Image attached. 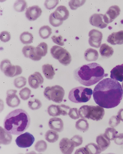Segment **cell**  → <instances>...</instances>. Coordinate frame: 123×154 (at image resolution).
<instances>
[{"instance_id": "obj_1", "label": "cell", "mask_w": 123, "mask_h": 154, "mask_svg": "<svg viewBox=\"0 0 123 154\" xmlns=\"http://www.w3.org/2000/svg\"><path fill=\"white\" fill-rule=\"evenodd\" d=\"M93 97L96 103L106 109L118 106L123 96V91L120 84L112 79H105L95 87Z\"/></svg>"}, {"instance_id": "obj_2", "label": "cell", "mask_w": 123, "mask_h": 154, "mask_svg": "<svg viewBox=\"0 0 123 154\" xmlns=\"http://www.w3.org/2000/svg\"><path fill=\"white\" fill-rule=\"evenodd\" d=\"M108 75V74L105 73L102 67L95 63L81 66L74 72L75 79L80 84L87 86L96 84Z\"/></svg>"}, {"instance_id": "obj_3", "label": "cell", "mask_w": 123, "mask_h": 154, "mask_svg": "<svg viewBox=\"0 0 123 154\" xmlns=\"http://www.w3.org/2000/svg\"><path fill=\"white\" fill-rule=\"evenodd\" d=\"M31 119L27 112L18 109L9 113L4 122V129L10 134L19 135L22 134L30 125Z\"/></svg>"}, {"instance_id": "obj_4", "label": "cell", "mask_w": 123, "mask_h": 154, "mask_svg": "<svg viewBox=\"0 0 123 154\" xmlns=\"http://www.w3.org/2000/svg\"><path fill=\"white\" fill-rule=\"evenodd\" d=\"M92 93L91 88L78 87L71 90L68 98L70 101L76 103H86L90 100Z\"/></svg>"}, {"instance_id": "obj_5", "label": "cell", "mask_w": 123, "mask_h": 154, "mask_svg": "<svg viewBox=\"0 0 123 154\" xmlns=\"http://www.w3.org/2000/svg\"><path fill=\"white\" fill-rule=\"evenodd\" d=\"M65 94L64 88L58 85L47 87L44 92V96L47 99L58 103L62 102Z\"/></svg>"}, {"instance_id": "obj_6", "label": "cell", "mask_w": 123, "mask_h": 154, "mask_svg": "<svg viewBox=\"0 0 123 154\" xmlns=\"http://www.w3.org/2000/svg\"><path fill=\"white\" fill-rule=\"evenodd\" d=\"M51 53L54 58L64 66L69 65L72 60L71 57L68 51L59 46H53L51 49Z\"/></svg>"}, {"instance_id": "obj_7", "label": "cell", "mask_w": 123, "mask_h": 154, "mask_svg": "<svg viewBox=\"0 0 123 154\" xmlns=\"http://www.w3.org/2000/svg\"><path fill=\"white\" fill-rule=\"evenodd\" d=\"M1 69L6 76L11 78L19 75L22 72V68L20 66L12 65L10 61L8 59H5L2 61Z\"/></svg>"}, {"instance_id": "obj_8", "label": "cell", "mask_w": 123, "mask_h": 154, "mask_svg": "<svg viewBox=\"0 0 123 154\" xmlns=\"http://www.w3.org/2000/svg\"><path fill=\"white\" fill-rule=\"evenodd\" d=\"M87 119L98 121L103 119L105 114V110L99 106L87 105Z\"/></svg>"}, {"instance_id": "obj_9", "label": "cell", "mask_w": 123, "mask_h": 154, "mask_svg": "<svg viewBox=\"0 0 123 154\" xmlns=\"http://www.w3.org/2000/svg\"><path fill=\"white\" fill-rule=\"evenodd\" d=\"M35 140L33 136L28 132H26L19 136L16 140V145L21 148L31 147Z\"/></svg>"}, {"instance_id": "obj_10", "label": "cell", "mask_w": 123, "mask_h": 154, "mask_svg": "<svg viewBox=\"0 0 123 154\" xmlns=\"http://www.w3.org/2000/svg\"><path fill=\"white\" fill-rule=\"evenodd\" d=\"M89 43L92 47L99 48L101 45L103 34L101 32L95 29L91 30L89 33Z\"/></svg>"}, {"instance_id": "obj_11", "label": "cell", "mask_w": 123, "mask_h": 154, "mask_svg": "<svg viewBox=\"0 0 123 154\" xmlns=\"http://www.w3.org/2000/svg\"><path fill=\"white\" fill-rule=\"evenodd\" d=\"M16 90L10 89L7 91L6 98V103L10 107H18L20 104V100L16 94Z\"/></svg>"}, {"instance_id": "obj_12", "label": "cell", "mask_w": 123, "mask_h": 154, "mask_svg": "<svg viewBox=\"0 0 123 154\" xmlns=\"http://www.w3.org/2000/svg\"><path fill=\"white\" fill-rule=\"evenodd\" d=\"M121 10L117 5L110 7L104 17L105 22L108 24L112 22L120 14Z\"/></svg>"}, {"instance_id": "obj_13", "label": "cell", "mask_w": 123, "mask_h": 154, "mask_svg": "<svg viewBox=\"0 0 123 154\" xmlns=\"http://www.w3.org/2000/svg\"><path fill=\"white\" fill-rule=\"evenodd\" d=\"M59 147L63 154H70L72 153L75 147L70 139L64 137L61 140Z\"/></svg>"}, {"instance_id": "obj_14", "label": "cell", "mask_w": 123, "mask_h": 154, "mask_svg": "<svg viewBox=\"0 0 123 154\" xmlns=\"http://www.w3.org/2000/svg\"><path fill=\"white\" fill-rule=\"evenodd\" d=\"M104 15L101 14H94L91 16L89 22L93 26L101 29L106 28L108 24L106 23L104 20Z\"/></svg>"}, {"instance_id": "obj_15", "label": "cell", "mask_w": 123, "mask_h": 154, "mask_svg": "<svg viewBox=\"0 0 123 154\" xmlns=\"http://www.w3.org/2000/svg\"><path fill=\"white\" fill-rule=\"evenodd\" d=\"M28 81L31 87L33 89H36L44 83V79L40 72H35L30 75Z\"/></svg>"}, {"instance_id": "obj_16", "label": "cell", "mask_w": 123, "mask_h": 154, "mask_svg": "<svg viewBox=\"0 0 123 154\" xmlns=\"http://www.w3.org/2000/svg\"><path fill=\"white\" fill-rule=\"evenodd\" d=\"M41 9L38 5L29 7L27 9L26 15L27 18L30 21L36 20L41 15L42 13Z\"/></svg>"}, {"instance_id": "obj_17", "label": "cell", "mask_w": 123, "mask_h": 154, "mask_svg": "<svg viewBox=\"0 0 123 154\" xmlns=\"http://www.w3.org/2000/svg\"><path fill=\"white\" fill-rule=\"evenodd\" d=\"M22 52L25 57L29 58L33 60L39 61L42 58L37 54L35 47L32 46L27 45L25 46L22 48Z\"/></svg>"}, {"instance_id": "obj_18", "label": "cell", "mask_w": 123, "mask_h": 154, "mask_svg": "<svg viewBox=\"0 0 123 154\" xmlns=\"http://www.w3.org/2000/svg\"><path fill=\"white\" fill-rule=\"evenodd\" d=\"M52 13L56 18L62 21L67 19L69 16V11L65 6L63 5L58 7Z\"/></svg>"}, {"instance_id": "obj_19", "label": "cell", "mask_w": 123, "mask_h": 154, "mask_svg": "<svg viewBox=\"0 0 123 154\" xmlns=\"http://www.w3.org/2000/svg\"><path fill=\"white\" fill-rule=\"evenodd\" d=\"M107 42L112 45L123 44V30L113 32L108 37Z\"/></svg>"}, {"instance_id": "obj_20", "label": "cell", "mask_w": 123, "mask_h": 154, "mask_svg": "<svg viewBox=\"0 0 123 154\" xmlns=\"http://www.w3.org/2000/svg\"><path fill=\"white\" fill-rule=\"evenodd\" d=\"M48 125L52 130L58 132H62L64 129V122L61 119L54 117L49 120Z\"/></svg>"}, {"instance_id": "obj_21", "label": "cell", "mask_w": 123, "mask_h": 154, "mask_svg": "<svg viewBox=\"0 0 123 154\" xmlns=\"http://www.w3.org/2000/svg\"><path fill=\"white\" fill-rule=\"evenodd\" d=\"M110 77L117 81H123V63L113 68L110 71Z\"/></svg>"}, {"instance_id": "obj_22", "label": "cell", "mask_w": 123, "mask_h": 154, "mask_svg": "<svg viewBox=\"0 0 123 154\" xmlns=\"http://www.w3.org/2000/svg\"><path fill=\"white\" fill-rule=\"evenodd\" d=\"M96 142L102 152L105 150L110 144V140L104 134H101L98 136L96 138Z\"/></svg>"}, {"instance_id": "obj_23", "label": "cell", "mask_w": 123, "mask_h": 154, "mask_svg": "<svg viewBox=\"0 0 123 154\" xmlns=\"http://www.w3.org/2000/svg\"><path fill=\"white\" fill-rule=\"evenodd\" d=\"M100 52L101 56L103 58H108L112 56L114 53V50L112 47L104 43L101 45Z\"/></svg>"}, {"instance_id": "obj_24", "label": "cell", "mask_w": 123, "mask_h": 154, "mask_svg": "<svg viewBox=\"0 0 123 154\" xmlns=\"http://www.w3.org/2000/svg\"><path fill=\"white\" fill-rule=\"evenodd\" d=\"M99 54L97 51L89 48L86 50L84 54L85 60L88 61H95L98 60Z\"/></svg>"}, {"instance_id": "obj_25", "label": "cell", "mask_w": 123, "mask_h": 154, "mask_svg": "<svg viewBox=\"0 0 123 154\" xmlns=\"http://www.w3.org/2000/svg\"><path fill=\"white\" fill-rule=\"evenodd\" d=\"M43 72L46 79L52 80L55 75V71L52 65L47 64L42 66Z\"/></svg>"}, {"instance_id": "obj_26", "label": "cell", "mask_w": 123, "mask_h": 154, "mask_svg": "<svg viewBox=\"0 0 123 154\" xmlns=\"http://www.w3.org/2000/svg\"><path fill=\"white\" fill-rule=\"evenodd\" d=\"M12 136L6 132L1 126V137L0 142L1 144L4 145L10 144L12 140Z\"/></svg>"}, {"instance_id": "obj_27", "label": "cell", "mask_w": 123, "mask_h": 154, "mask_svg": "<svg viewBox=\"0 0 123 154\" xmlns=\"http://www.w3.org/2000/svg\"><path fill=\"white\" fill-rule=\"evenodd\" d=\"M46 140L48 142L53 143L56 142L59 138V135L57 132L55 131L50 130L47 131L45 135Z\"/></svg>"}, {"instance_id": "obj_28", "label": "cell", "mask_w": 123, "mask_h": 154, "mask_svg": "<svg viewBox=\"0 0 123 154\" xmlns=\"http://www.w3.org/2000/svg\"><path fill=\"white\" fill-rule=\"evenodd\" d=\"M76 127L77 130L81 132H86L88 130L89 124L87 120L81 119L76 122Z\"/></svg>"}, {"instance_id": "obj_29", "label": "cell", "mask_w": 123, "mask_h": 154, "mask_svg": "<svg viewBox=\"0 0 123 154\" xmlns=\"http://www.w3.org/2000/svg\"><path fill=\"white\" fill-rule=\"evenodd\" d=\"M48 45L46 43H41L35 47L36 52L38 56L43 57L45 56L47 53Z\"/></svg>"}, {"instance_id": "obj_30", "label": "cell", "mask_w": 123, "mask_h": 154, "mask_svg": "<svg viewBox=\"0 0 123 154\" xmlns=\"http://www.w3.org/2000/svg\"><path fill=\"white\" fill-rule=\"evenodd\" d=\"M33 35L28 32H23L20 36L21 42L24 44H31L33 42Z\"/></svg>"}, {"instance_id": "obj_31", "label": "cell", "mask_w": 123, "mask_h": 154, "mask_svg": "<svg viewBox=\"0 0 123 154\" xmlns=\"http://www.w3.org/2000/svg\"><path fill=\"white\" fill-rule=\"evenodd\" d=\"M40 36L43 39H46L52 33V29L48 25L42 27L39 31Z\"/></svg>"}, {"instance_id": "obj_32", "label": "cell", "mask_w": 123, "mask_h": 154, "mask_svg": "<svg viewBox=\"0 0 123 154\" xmlns=\"http://www.w3.org/2000/svg\"><path fill=\"white\" fill-rule=\"evenodd\" d=\"M88 154H100L102 151L98 145L93 143H90L85 146Z\"/></svg>"}, {"instance_id": "obj_33", "label": "cell", "mask_w": 123, "mask_h": 154, "mask_svg": "<svg viewBox=\"0 0 123 154\" xmlns=\"http://www.w3.org/2000/svg\"><path fill=\"white\" fill-rule=\"evenodd\" d=\"M28 105L29 108L32 110L38 109L42 105L41 101L36 98L31 99L28 101Z\"/></svg>"}, {"instance_id": "obj_34", "label": "cell", "mask_w": 123, "mask_h": 154, "mask_svg": "<svg viewBox=\"0 0 123 154\" xmlns=\"http://www.w3.org/2000/svg\"><path fill=\"white\" fill-rule=\"evenodd\" d=\"M118 132L114 128H107L104 134L105 136L110 140H115Z\"/></svg>"}, {"instance_id": "obj_35", "label": "cell", "mask_w": 123, "mask_h": 154, "mask_svg": "<svg viewBox=\"0 0 123 154\" xmlns=\"http://www.w3.org/2000/svg\"><path fill=\"white\" fill-rule=\"evenodd\" d=\"M27 4L24 1H17L14 3V8L18 12H22L27 7Z\"/></svg>"}, {"instance_id": "obj_36", "label": "cell", "mask_w": 123, "mask_h": 154, "mask_svg": "<svg viewBox=\"0 0 123 154\" xmlns=\"http://www.w3.org/2000/svg\"><path fill=\"white\" fill-rule=\"evenodd\" d=\"M34 148L37 151L39 152H43L46 150L47 148V144L45 141L41 140L36 143Z\"/></svg>"}, {"instance_id": "obj_37", "label": "cell", "mask_w": 123, "mask_h": 154, "mask_svg": "<svg viewBox=\"0 0 123 154\" xmlns=\"http://www.w3.org/2000/svg\"><path fill=\"white\" fill-rule=\"evenodd\" d=\"M14 83L16 88H20L26 85L27 79L23 76L19 77L15 79Z\"/></svg>"}, {"instance_id": "obj_38", "label": "cell", "mask_w": 123, "mask_h": 154, "mask_svg": "<svg viewBox=\"0 0 123 154\" xmlns=\"http://www.w3.org/2000/svg\"><path fill=\"white\" fill-rule=\"evenodd\" d=\"M31 94V90L27 87L22 88L19 93L20 98L24 100H27L30 98Z\"/></svg>"}, {"instance_id": "obj_39", "label": "cell", "mask_w": 123, "mask_h": 154, "mask_svg": "<svg viewBox=\"0 0 123 154\" xmlns=\"http://www.w3.org/2000/svg\"><path fill=\"white\" fill-rule=\"evenodd\" d=\"M49 115L52 117H56L60 116L57 106L56 105H52L49 106L47 110Z\"/></svg>"}, {"instance_id": "obj_40", "label": "cell", "mask_w": 123, "mask_h": 154, "mask_svg": "<svg viewBox=\"0 0 123 154\" xmlns=\"http://www.w3.org/2000/svg\"><path fill=\"white\" fill-rule=\"evenodd\" d=\"M57 106L59 115L66 116L68 114V112H69V110L70 108V106L64 104L58 105Z\"/></svg>"}, {"instance_id": "obj_41", "label": "cell", "mask_w": 123, "mask_h": 154, "mask_svg": "<svg viewBox=\"0 0 123 154\" xmlns=\"http://www.w3.org/2000/svg\"><path fill=\"white\" fill-rule=\"evenodd\" d=\"M85 2V1H70L69 5L71 9L75 10L82 5Z\"/></svg>"}, {"instance_id": "obj_42", "label": "cell", "mask_w": 123, "mask_h": 154, "mask_svg": "<svg viewBox=\"0 0 123 154\" xmlns=\"http://www.w3.org/2000/svg\"><path fill=\"white\" fill-rule=\"evenodd\" d=\"M49 22L50 24L55 27H59L62 24L63 21H60L56 18L52 13L49 17Z\"/></svg>"}, {"instance_id": "obj_43", "label": "cell", "mask_w": 123, "mask_h": 154, "mask_svg": "<svg viewBox=\"0 0 123 154\" xmlns=\"http://www.w3.org/2000/svg\"><path fill=\"white\" fill-rule=\"evenodd\" d=\"M70 139L74 144L75 147L81 145L83 143L82 137L79 135H75Z\"/></svg>"}, {"instance_id": "obj_44", "label": "cell", "mask_w": 123, "mask_h": 154, "mask_svg": "<svg viewBox=\"0 0 123 154\" xmlns=\"http://www.w3.org/2000/svg\"><path fill=\"white\" fill-rule=\"evenodd\" d=\"M68 114L69 116L74 120H76L80 118L79 111L77 108H70Z\"/></svg>"}, {"instance_id": "obj_45", "label": "cell", "mask_w": 123, "mask_h": 154, "mask_svg": "<svg viewBox=\"0 0 123 154\" xmlns=\"http://www.w3.org/2000/svg\"><path fill=\"white\" fill-rule=\"evenodd\" d=\"M120 123V120L118 116H113L110 119L109 124L111 127L114 128L119 125Z\"/></svg>"}, {"instance_id": "obj_46", "label": "cell", "mask_w": 123, "mask_h": 154, "mask_svg": "<svg viewBox=\"0 0 123 154\" xmlns=\"http://www.w3.org/2000/svg\"><path fill=\"white\" fill-rule=\"evenodd\" d=\"M58 2V1H46L44 5L46 9L50 10L55 8Z\"/></svg>"}, {"instance_id": "obj_47", "label": "cell", "mask_w": 123, "mask_h": 154, "mask_svg": "<svg viewBox=\"0 0 123 154\" xmlns=\"http://www.w3.org/2000/svg\"><path fill=\"white\" fill-rule=\"evenodd\" d=\"M53 42L55 44L61 46H63L64 45V42L63 41V38L61 35L56 36L55 35L52 37Z\"/></svg>"}, {"instance_id": "obj_48", "label": "cell", "mask_w": 123, "mask_h": 154, "mask_svg": "<svg viewBox=\"0 0 123 154\" xmlns=\"http://www.w3.org/2000/svg\"><path fill=\"white\" fill-rule=\"evenodd\" d=\"M10 35L7 31H3L0 35V39L4 42H7L9 41L10 39Z\"/></svg>"}, {"instance_id": "obj_49", "label": "cell", "mask_w": 123, "mask_h": 154, "mask_svg": "<svg viewBox=\"0 0 123 154\" xmlns=\"http://www.w3.org/2000/svg\"><path fill=\"white\" fill-rule=\"evenodd\" d=\"M115 143L117 145H123V133L117 134L115 139Z\"/></svg>"}, {"instance_id": "obj_50", "label": "cell", "mask_w": 123, "mask_h": 154, "mask_svg": "<svg viewBox=\"0 0 123 154\" xmlns=\"http://www.w3.org/2000/svg\"><path fill=\"white\" fill-rule=\"evenodd\" d=\"M75 154H88V153L86 148L83 147L77 149Z\"/></svg>"}, {"instance_id": "obj_51", "label": "cell", "mask_w": 123, "mask_h": 154, "mask_svg": "<svg viewBox=\"0 0 123 154\" xmlns=\"http://www.w3.org/2000/svg\"><path fill=\"white\" fill-rule=\"evenodd\" d=\"M117 116L120 120L123 122V108L119 110L118 112Z\"/></svg>"}, {"instance_id": "obj_52", "label": "cell", "mask_w": 123, "mask_h": 154, "mask_svg": "<svg viewBox=\"0 0 123 154\" xmlns=\"http://www.w3.org/2000/svg\"><path fill=\"white\" fill-rule=\"evenodd\" d=\"M122 87L123 89V82H122Z\"/></svg>"}]
</instances>
